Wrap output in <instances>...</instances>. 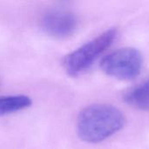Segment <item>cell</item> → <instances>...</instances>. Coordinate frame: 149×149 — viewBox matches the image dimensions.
Segmentation results:
<instances>
[{
  "instance_id": "cell-4",
  "label": "cell",
  "mask_w": 149,
  "mask_h": 149,
  "mask_svg": "<svg viewBox=\"0 0 149 149\" xmlns=\"http://www.w3.org/2000/svg\"><path fill=\"white\" fill-rule=\"evenodd\" d=\"M41 26L49 36L65 38L75 32L78 27V19L72 12L67 10L53 9L43 15Z\"/></svg>"
},
{
  "instance_id": "cell-3",
  "label": "cell",
  "mask_w": 149,
  "mask_h": 149,
  "mask_svg": "<svg viewBox=\"0 0 149 149\" xmlns=\"http://www.w3.org/2000/svg\"><path fill=\"white\" fill-rule=\"evenodd\" d=\"M141 53L135 48H121L106 56L100 63L104 72L113 78L129 80L137 77L142 67Z\"/></svg>"
},
{
  "instance_id": "cell-5",
  "label": "cell",
  "mask_w": 149,
  "mask_h": 149,
  "mask_svg": "<svg viewBox=\"0 0 149 149\" xmlns=\"http://www.w3.org/2000/svg\"><path fill=\"white\" fill-rule=\"evenodd\" d=\"M126 102L130 106L140 109L149 110V79L141 85L130 89L124 97Z\"/></svg>"
},
{
  "instance_id": "cell-1",
  "label": "cell",
  "mask_w": 149,
  "mask_h": 149,
  "mask_svg": "<svg viewBox=\"0 0 149 149\" xmlns=\"http://www.w3.org/2000/svg\"><path fill=\"white\" fill-rule=\"evenodd\" d=\"M126 118L117 107L107 104H95L83 109L77 121L79 138L89 143L100 142L120 131Z\"/></svg>"
},
{
  "instance_id": "cell-6",
  "label": "cell",
  "mask_w": 149,
  "mask_h": 149,
  "mask_svg": "<svg viewBox=\"0 0 149 149\" xmlns=\"http://www.w3.org/2000/svg\"><path fill=\"white\" fill-rule=\"evenodd\" d=\"M31 105V100L26 95H11L0 97V115L10 114Z\"/></svg>"
},
{
  "instance_id": "cell-2",
  "label": "cell",
  "mask_w": 149,
  "mask_h": 149,
  "mask_svg": "<svg viewBox=\"0 0 149 149\" xmlns=\"http://www.w3.org/2000/svg\"><path fill=\"white\" fill-rule=\"evenodd\" d=\"M117 35L115 29H110L68 54L64 59V67L71 76H77L87 70L93 62L113 43Z\"/></svg>"
}]
</instances>
